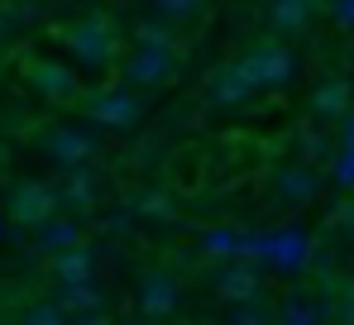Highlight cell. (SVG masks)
<instances>
[{
	"instance_id": "cell-1",
	"label": "cell",
	"mask_w": 354,
	"mask_h": 325,
	"mask_svg": "<svg viewBox=\"0 0 354 325\" xmlns=\"http://www.w3.org/2000/svg\"><path fill=\"white\" fill-rule=\"evenodd\" d=\"M53 216H58V187H48V182H39V177L10 187V196H5V220H15V225H24V230H39V225H48Z\"/></svg>"
},
{
	"instance_id": "cell-2",
	"label": "cell",
	"mask_w": 354,
	"mask_h": 325,
	"mask_svg": "<svg viewBox=\"0 0 354 325\" xmlns=\"http://www.w3.org/2000/svg\"><path fill=\"white\" fill-rule=\"evenodd\" d=\"M239 67L249 72V82L259 86V91H268V86H288L297 77V53L288 44H273V39H263V44H254L249 53L239 57Z\"/></svg>"
},
{
	"instance_id": "cell-3",
	"label": "cell",
	"mask_w": 354,
	"mask_h": 325,
	"mask_svg": "<svg viewBox=\"0 0 354 325\" xmlns=\"http://www.w3.org/2000/svg\"><path fill=\"white\" fill-rule=\"evenodd\" d=\"M62 39H67L72 57H82V67H111V57H115V29H111V19H101V15L72 24Z\"/></svg>"
},
{
	"instance_id": "cell-4",
	"label": "cell",
	"mask_w": 354,
	"mask_h": 325,
	"mask_svg": "<svg viewBox=\"0 0 354 325\" xmlns=\"http://www.w3.org/2000/svg\"><path fill=\"white\" fill-rule=\"evenodd\" d=\"M39 149L58 162V167H82V162L96 154V134L86 124H53V129H44Z\"/></svg>"
},
{
	"instance_id": "cell-5",
	"label": "cell",
	"mask_w": 354,
	"mask_h": 325,
	"mask_svg": "<svg viewBox=\"0 0 354 325\" xmlns=\"http://www.w3.org/2000/svg\"><path fill=\"white\" fill-rule=\"evenodd\" d=\"M24 82L39 91V96H48V101H77V91H82V82H77V72L58 62V57H34L29 67H24Z\"/></svg>"
},
{
	"instance_id": "cell-6",
	"label": "cell",
	"mask_w": 354,
	"mask_h": 325,
	"mask_svg": "<svg viewBox=\"0 0 354 325\" xmlns=\"http://www.w3.org/2000/svg\"><path fill=\"white\" fill-rule=\"evenodd\" d=\"M91 124H106V129H129L139 115H144V106H139V96L129 91V86H111V91H96L91 96Z\"/></svg>"
},
{
	"instance_id": "cell-7",
	"label": "cell",
	"mask_w": 354,
	"mask_h": 325,
	"mask_svg": "<svg viewBox=\"0 0 354 325\" xmlns=\"http://www.w3.org/2000/svg\"><path fill=\"white\" fill-rule=\"evenodd\" d=\"M216 297H221L225 306L254 301V297H263V277H259L254 263H225V268L216 272Z\"/></svg>"
},
{
	"instance_id": "cell-8",
	"label": "cell",
	"mask_w": 354,
	"mask_h": 325,
	"mask_svg": "<svg viewBox=\"0 0 354 325\" xmlns=\"http://www.w3.org/2000/svg\"><path fill=\"white\" fill-rule=\"evenodd\" d=\"M177 67V53H153V48H134L124 62V82L129 86H163Z\"/></svg>"
},
{
	"instance_id": "cell-9",
	"label": "cell",
	"mask_w": 354,
	"mask_h": 325,
	"mask_svg": "<svg viewBox=\"0 0 354 325\" xmlns=\"http://www.w3.org/2000/svg\"><path fill=\"white\" fill-rule=\"evenodd\" d=\"M273 192H278V201H311L316 192H321V177H316V167L311 162H288V167H278L273 172Z\"/></svg>"
},
{
	"instance_id": "cell-10",
	"label": "cell",
	"mask_w": 354,
	"mask_h": 325,
	"mask_svg": "<svg viewBox=\"0 0 354 325\" xmlns=\"http://www.w3.org/2000/svg\"><path fill=\"white\" fill-rule=\"evenodd\" d=\"M139 311L153 316V321L177 311V277L173 272H144L139 277Z\"/></svg>"
},
{
	"instance_id": "cell-11",
	"label": "cell",
	"mask_w": 354,
	"mask_h": 325,
	"mask_svg": "<svg viewBox=\"0 0 354 325\" xmlns=\"http://www.w3.org/2000/svg\"><path fill=\"white\" fill-rule=\"evenodd\" d=\"M96 196H101L96 172H91L86 162H82V167H67V177H62V187H58V206H67V211H91Z\"/></svg>"
},
{
	"instance_id": "cell-12",
	"label": "cell",
	"mask_w": 354,
	"mask_h": 325,
	"mask_svg": "<svg viewBox=\"0 0 354 325\" xmlns=\"http://www.w3.org/2000/svg\"><path fill=\"white\" fill-rule=\"evenodd\" d=\"M254 91H259V86L249 82V72H244L239 62L221 67V72L211 77V101H216V106H244V101H249Z\"/></svg>"
},
{
	"instance_id": "cell-13",
	"label": "cell",
	"mask_w": 354,
	"mask_h": 325,
	"mask_svg": "<svg viewBox=\"0 0 354 325\" xmlns=\"http://www.w3.org/2000/svg\"><path fill=\"white\" fill-rule=\"evenodd\" d=\"M350 101H354V86L345 77H326L316 91H311V115H321V120H340V115H350Z\"/></svg>"
},
{
	"instance_id": "cell-14",
	"label": "cell",
	"mask_w": 354,
	"mask_h": 325,
	"mask_svg": "<svg viewBox=\"0 0 354 325\" xmlns=\"http://www.w3.org/2000/svg\"><path fill=\"white\" fill-rule=\"evenodd\" d=\"M91 272H96V259H91V249H86V244H72V249L53 254V277H58L62 287H77V282H96Z\"/></svg>"
},
{
	"instance_id": "cell-15",
	"label": "cell",
	"mask_w": 354,
	"mask_h": 325,
	"mask_svg": "<svg viewBox=\"0 0 354 325\" xmlns=\"http://www.w3.org/2000/svg\"><path fill=\"white\" fill-rule=\"evenodd\" d=\"M72 244H82V225L77 220H62V216H53L48 225H39L34 230V249L39 254H62V249H72Z\"/></svg>"
},
{
	"instance_id": "cell-16",
	"label": "cell",
	"mask_w": 354,
	"mask_h": 325,
	"mask_svg": "<svg viewBox=\"0 0 354 325\" xmlns=\"http://www.w3.org/2000/svg\"><path fill=\"white\" fill-rule=\"evenodd\" d=\"M311 19V0H273L268 5V29L273 34H301Z\"/></svg>"
},
{
	"instance_id": "cell-17",
	"label": "cell",
	"mask_w": 354,
	"mask_h": 325,
	"mask_svg": "<svg viewBox=\"0 0 354 325\" xmlns=\"http://www.w3.org/2000/svg\"><path fill=\"white\" fill-rule=\"evenodd\" d=\"M62 311H72V316H101V306H106V297H101V287L96 282H77V287H62Z\"/></svg>"
},
{
	"instance_id": "cell-18",
	"label": "cell",
	"mask_w": 354,
	"mask_h": 325,
	"mask_svg": "<svg viewBox=\"0 0 354 325\" xmlns=\"http://www.w3.org/2000/svg\"><path fill=\"white\" fill-rule=\"evenodd\" d=\"M268 259L283 263V268L306 263V234H278V239H268Z\"/></svg>"
},
{
	"instance_id": "cell-19",
	"label": "cell",
	"mask_w": 354,
	"mask_h": 325,
	"mask_svg": "<svg viewBox=\"0 0 354 325\" xmlns=\"http://www.w3.org/2000/svg\"><path fill=\"white\" fill-rule=\"evenodd\" d=\"M134 48H153V53H177V39L168 24H153V19H144L139 29H134Z\"/></svg>"
},
{
	"instance_id": "cell-20",
	"label": "cell",
	"mask_w": 354,
	"mask_h": 325,
	"mask_svg": "<svg viewBox=\"0 0 354 325\" xmlns=\"http://www.w3.org/2000/svg\"><path fill=\"white\" fill-rule=\"evenodd\" d=\"M129 206H134V216H144V220H173V196L168 192H153V187L139 192Z\"/></svg>"
},
{
	"instance_id": "cell-21",
	"label": "cell",
	"mask_w": 354,
	"mask_h": 325,
	"mask_svg": "<svg viewBox=\"0 0 354 325\" xmlns=\"http://www.w3.org/2000/svg\"><path fill=\"white\" fill-rule=\"evenodd\" d=\"M225 325H273V311H268V301H263V297H254V301H239V306H230Z\"/></svg>"
},
{
	"instance_id": "cell-22",
	"label": "cell",
	"mask_w": 354,
	"mask_h": 325,
	"mask_svg": "<svg viewBox=\"0 0 354 325\" xmlns=\"http://www.w3.org/2000/svg\"><path fill=\"white\" fill-rule=\"evenodd\" d=\"M19 325H67V311H62L58 301H29Z\"/></svg>"
},
{
	"instance_id": "cell-23",
	"label": "cell",
	"mask_w": 354,
	"mask_h": 325,
	"mask_svg": "<svg viewBox=\"0 0 354 325\" xmlns=\"http://www.w3.org/2000/svg\"><path fill=\"white\" fill-rule=\"evenodd\" d=\"M278 325H321V311H316L311 301H288V306L278 311Z\"/></svg>"
},
{
	"instance_id": "cell-24",
	"label": "cell",
	"mask_w": 354,
	"mask_h": 325,
	"mask_svg": "<svg viewBox=\"0 0 354 325\" xmlns=\"http://www.w3.org/2000/svg\"><path fill=\"white\" fill-rule=\"evenodd\" d=\"M201 244H206V254H216V259H235L239 254V234H230V230H211Z\"/></svg>"
},
{
	"instance_id": "cell-25",
	"label": "cell",
	"mask_w": 354,
	"mask_h": 325,
	"mask_svg": "<svg viewBox=\"0 0 354 325\" xmlns=\"http://www.w3.org/2000/svg\"><path fill=\"white\" fill-rule=\"evenodd\" d=\"M158 5V15L168 19V24H182V19H192L196 10H201V0H153Z\"/></svg>"
},
{
	"instance_id": "cell-26",
	"label": "cell",
	"mask_w": 354,
	"mask_h": 325,
	"mask_svg": "<svg viewBox=\"0 0 354 325\" xmlns=\"http://www.w3.org/2000/svg\"><path fill=\"white\" fill-rule=\"evenodd\" d=\"M321 154H326L321 134H301V139H297V162H316Z\"/></svg>"
},
{
	"instance_id": "cell-27",
	"label": "cell",
	"mask_w": 354,
	"mask_h": 325,
	"mask_svg": "<svg viewBox=\"0 0 354 325\" xmlns=\"http://www.w3.org/2000/svg\"><path fill=\"white\" fill-rule=\"evenodd\" d=\"M335 19H340L345 29H354V0H335Z\"/></svg>"
},
{
	"instance_id": "cell-28",
	"label": "cell",
	"mask_w": 354,
	"mask_h": 325,
	"mask_svg": "<svg viewBox=\"0 0 354 325\" xmlns=\"http://www.w3.org/2000/svg\"><path fill=\"white\" fill-rule=\"evenodd\" d=\"M67 325H111V321H106V316H72Z\"/></svg>"
},
{
	"instance_id": "cell-29",
	"label": "cell",
	"mask_w": 354,
	"mask_h": 325,
	"mask_svg": "<svg viewBox=\"0 0 354 325\" xmlns=\"http://www.w3.org/2000/svg\"><path fill=\"white\" fill-rule=\"evenodd\" d=\"M340 321H345V325H354V301H345V306H340Z\"/></svg>"
},
{
	"instance_id": "cell-30",
	"label": "cell",
	"mask_w": 354,
	"mask_h": 325,
	"mask_svg": "<svg viewBox=\"0 0 354 325\" xmlns=\"http://www.w3.org/2000/svg\"><path fill=\"white\" fill-rule=\"evenodd\" d=\"M124 325H158L153 316H134V321H124Z\"/></svg>"
},
{
	"instance_id": "cell-31",
	"label": "cell",
	"mask_w": 354,
	"mask_h": 325,
	"mask_svg": "<svg viewBox=\"0 0 354 325\" xmlns=\"http://www.w3.org/2000/svg\"><path fill=\"white\" fill-rule=\"evenodd\" d=\"M5 234H10V225H5V211H0V239H5Z\"/></svg>"
},
{
	"instance_id": "cell-32",
	"label": "cell",
	"mask_w": 354,
	"mask_h": 325,
	"mask_svg": "<svg viewBox=\"0 0 354 325\" xmlns=\"http://www.w3.org/2000/svg\"><path fill=\"white\" fill-rule=\"evenodd\" d=\"M345 301H354V277H350V287H345Z\"/></svg>"
}]
</instances>
